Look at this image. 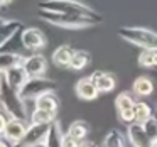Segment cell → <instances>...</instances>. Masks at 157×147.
I'll return each mask as SVG.
<instances>
[{
	"mask_svg": "<svg viewBox=\"0 0 157 147\" xmlns=\"http://www.w3.org/2000/svg\"><path fill=\"white\" fill-rule=\"evenodd\" d=\"M37 7L41 10H49V12H59V14H75V15H83L88 17L91 21H95L96 24L103 21L101 14H98L96 10H93L91 7L81 4L78 0H41L37 4Z\"/></svg>",
	"mask_w": 157,
	"mask_h": 147,
	"instance_id": "obj_1",
	"label": "cell"
},
{
	"mask_svg": "<svg viewBox=\"0 0 157 147\" xmlns=\"http://www.w3.org/2000/svg\"><path fill=\"white\" fill-rule=\"evenodd\" d=\"M0 106L9 115V118H19V120H24V122L27 118L25 102L22 100L21 93L17 90L10 88L5 79L0 83Z\"/></svg>",
	"mask_w": 157,
	"mask_h": 147,
	"instance_id": "obj_2",
	"label": "cell"
},
{
	"mask_svg": "<svg viewBox=\"0 0 157 147\" xmlns=\"http://www.w3.org/2000/svg\"><path fill=\"white\" fill-rule=\"evenodd\" d=\"M37 17L63 29H86V27H91V25H96L95 21L83 17V15L59 14V12H49V10H41V9L37 10Z\"/></svg>",
	"mask_w": 157,
	"mask_h": 147,
	"instance_id": "obj_3",
	"label": "cell"
},
{
	"mask_svg": "<svg viewBox=\"0 0 157 147\" xmlns=\"http://www.w3.org/2000/svg\"><path fill=\"white\" fill-rule=\"evenodd\" d=\"M118 36L123 41L137 46L142 49H157V32L145 27H135V25H123L118 27Z\"/></svg>",
	"mask_w": 157,
	"mask_h": 147,
	"instance_id": "obj_4",
	"label": "cell"
},
{
	"mask_svg": "<svg viewBox=\"0 0 157 147\" xmlns=\"http://www.w3.org/2000/svg\"><path fill=\"white\" fill-rule=\"evenodd\" d=\"M56 90H58V83L54 79L39 76V78H29L19 93L24 102H36L39 96L46 95V93H54Z\"/></svg>",
	"mask_w": 157,
	"mask_h": 147,
	"instance_id": "obj_5",
	"label": "cell"
},
{
	"mask_svg": "<svg viewBox=\"0 0 157 147\" xmlns=\"http://www.w3.org/2000/svg\"><path fill=\"white\" fill-rule=\"evenodd\" d=\"M21 39H22L24 49L31 52H37L39 49L46 48V44H48L44 32L37 27H24L21 32Z\"/></svg>",
	"mask_w": 157,
	"mask_h": 147,
	"instance_id": "obj_6",
	"label": "cell"
},
{
	"mask_svg": "<svg viewBox=\"0 0 157 147\" xmlns=\"http://www.w3.org/2000/svg\"><path fill=\"white\" fill-rule=\"evenodd\" d=\"M49 125H51V123H49ZM49 125H46V123H29L24 139L14 147H34L36 144L44 142L46 135H48V132H49Z\"/></svg>",
	"mask_w": 157,
	"mask_h": 147,
	"instance_id": "obj_7",
	"label": "cell"
},
{
	"mask_svg": "<svg viewBox=\"0 0 157 147\" xmlns=\"http://www.w3.org/2000/svg\"><path fill=\"white\" fill-rule=\"evenodd\" d=\"M22 66L29 78H39V76H44L48 71V59L39 52H32V54L25 56Z\"/></svg>",
	"mask_w": 157,
	"mask_h": 147,
	"instance_id": "obj_8",
	"label": "cell"
},
{
	"mask_svg": "<svg viewBox=\"0 0 157 147\" xmlns=\"http://www.w3.org/2000/svg\"><path fill=\"white\" fill-rule=\"evenodd\" d=\"M127 139H128V144L132 147H154L152 140L149 139L145 132V127L144 123H139V122H133L127 127Z\"/></svg>",
	"mask_w": 157,
	"mask_h": 147,
	"instance_id": "obj_9",
	"label": "cell"
},
{
	"mask_svg": "<svg viewBox=\"0 0 157 147\" xmlns=\"http://www.w3.org/2000/svg\"><path fill=\"white\" fill-rule=\"evenodd\" d=\"M25 132H27V125H25L24 120H19V118H9L7 127H5V132H4V139L9 140L12 145H17L22 139H24Z\"/></svg>",
	"mask_w": 157,
	"mask_h": 147,
	"instance_id": "obj_10",
	"label": "cell"
},
{
	"mask_svg": "<svg viewBox=\"0 0 157 147\" xmlns=\"http://www.w3.org/2000/svg\"><path fill=\"white\" fill-rule=\"evenodd\" d=\"M22 29H24V25L21 21H12V19H5L0 15V48L7 44Z\"/></svg>",
	"mask_w": 157,
	"mask_h": 147,
	"instance_id": "obj_11",
	"label": "cell"
},
{
	"mask_svg": "<svg viewBox=\"0 0 157 147\" xmlns=\"http://www.w3.org/2000/svg\"><path fill=\"white\" fill-rule=\"evenodd\" d=\"M75 91H76V96L83 102H91V100L98 98V93H100L96 85L93 83L91 76L78 79V83L75 85Z\"/></svg>",
	"mask_w": 157,
	"mask_h": 147,
	"instance_id": "obj_12",
	"label": "cell"
},
{
	"mask_svg": "<svg viewBox=\"0 0 157 147\" xmlns=\"http://www.w3.org/2000/svg\"><path fill=\"white\" fill-rule=\"evenodd\" d=\"M4 79L7 81V85L10 86V88H14V90H17V91H21L22 86L27 83L29 76H27V73H25L24 66L19 64V66H14V68L7 69V71L4 73Z\"/></svg>",
	"mask_w": 157,
	"mask_h": 147,
	"instance_id": "obj_13",
	"label": "cell"
},
{
	"mask_svg": "<svg viewBox=\"0 0 157 147\" xmlns=\"http://www.w3.org/2000/svg\"><path fill=\"white\" fill-rule=\"evenodd\" d=\"M91 79L96 85V88H98L100 93H108V91H112V90H115L117 81H115V76H113L112 73L95 71L91 75Z\"/></svg>",
	"mask_w": 157,
	"mask_h": 147,
	"instance_id": "obj_14",
	"label": "cell"
},
{
	"mask_svg": "<svg viewBox=\"0 0 157 147\" xmlns=\"http://www.w3.org/2000/svg\"><path fill=\"white\" fill-rule=\"evenodd\" d=\"M73 54H75V49L68 44H63L54 49V52H52V63L58 68H69Z\"/></svg>",
	"mask_w": 157,
	"mask_h": 147,
	"instance_id": "obj_15",
	"label": "cell"
},
{
	"mask_svg": "<svg viewBox=\"0 0 157 147\" xmlns=\"http://www.w3.org/2000/svg\"><path fill=\"white\" fill-rule=\"evenodd\" d=\"M34 108L37 110H44V112H51L58 115V108H59V100L54 93H46V95L39 96L34 102Z\"/></svg>",
	"mask_w": 157,
	"mask_h": 147,
	"instance_id": "obj_16",
	"label": "cell"
},
{
	"mask_svg": "<svg viewBox=\"0 0 157 147\" xmlns=\"http://www.w3.org/2000/svg\"><path fill=\"white\" fill-rule=\"evenodd\" d=\"M25 59L24 54H17V52H5L0 51V71L5 73L7 69L14 68V66L22 64Z\"/></svg>",
	"mask_w": 157,
	"mask_h": 147,
	"instance_id": "obj_17",
	"label": "cell"
},
{
	"mask_svg": "<svg viewBox=\"0 0 157 147\" xmlns=\"http://www.w3.org/2000/svg\"><path fill=\"white\" fill-rule=\"evenodd\" d=\"M66 133H69L73 139L78 140V142L81 144V142H85V139L90 133V125L85 122V120H75V122L69 125V129H68Z\"/></svg>",
	"mask_w": 157,
	"mask_h": 147,
	"instance_id": "obj_18",
	"label": "cell"
},
{
	"mask_svg": "<svg viewBox=\"0 0 157 147\" xmlns=\"http://www.w3.org/2000/svg\"><path fill=\"white\" fill-rule=\"evenodd\" d=\"M127 145H128L127 135H123V133L120 132V130H117V129L110 130V132L105 135L103 144H101V147H127Z\"/></svg>",
	"mask_w": 157,
	"mask_h": 147,
	"instance_id": "obj_19",
	"label": "cell"
},
{
	"mask_svg": "<svg viewBox=\"0 0 157 147\" xmlns=\"http://www.w3.org/2000/svg\"><path fill=\"white\" fill-rule=\"evenodd\" d=\"M63 130H61V123L58 122V118L49 125V132L46 135V140L44 142L48 144L49 147H61V142H63Z\"/></svg>",
	"mask_w": 157,
	"mask_h": 147,
	"instance_id": "obj_20",
	"label": "cell"
},
{
	"mask_svg": "<svg viewBox=\"0 0 157 147\" xmlns=\"http://www.w3.org/2000/svg\"><path fill=\"white\" fill-rule=\"evenodd\" d=\"M90 63H91V54L88 51L79 49V51H75V54H73L71 63H69V69H73V71H81L86 66H90Z\"/></svg>",
	"mask_w": 157,
	"mask_h": 147,
	"instance_id": "obj_21",
	"label": "cell"
},
{
	"mask_svg": "<svg viewBox=\"0 0 157 147\" xmlns=\"http://www.w3.org/2000/svg\"><path fill=\"white\" fill-rule=\"evenodd\" d=\"M132 90H133V93L139 95V96H149V95H152V91H154V83L149 76H139V78L133 81Z\"/></svg>",
	"mask_w": 157,
	"mask_h": 147,
	"instance_id": "obj_22",
	"label": "cell"
},
{
	"mask_svg": "<svg viewBox=\"0 0 157 147\" xmlns=\"http://www.w3.org/2000/svg\"><path fill=\"white\" fill-rule=\"evenodd\" d=\"M133 110H135V117H137V122L139 123H145L149 118H152V108L145 102H140V100L135 102Z\"/></svg>",
	"mask_w": 157,
	"mask_h": 147,
	"instance_id": "obj_23",
	"label": "cell"
},
{
	"mask_svg": "<svg viewBox=\"0 0 157 147\" xmlns=\"http://www.w3.org/2000/svg\"><path fill=\"white\" fill-rule=\"evenodd\" d=\"M54 120H56V113H51V112L34 108V112L31 113V123H46V125H49Z\"/></svg>",
	"mask_w": 157,
	"mask_h": 147,
	"instance_id": "obj_24",
	"label": "cell"
},
{
	"mask_svg": "<svg viewBox=\"0 0 157 147\" xmlns=\"http://www.w3.org/2000/svg\"><path fill=\"white\" fill-rule=\"evenodd\" d=\"M133 105H135V100H133L128 93H120V95H117V98H115V108H117V112H120V110L133 108Z\"/></svg>",
	"mask_w": 157,
	"mask_h": 147,
	"instance_id": "obj_25",
	"label": "cell"
},
{
	"mask_svg": "<svg viewBox=\"0 0 157 147\" xmlns=\"http://www.w3.org/2000/svg\"><path fill=\"white\" fill-rule=\"evenodd\" d=\"M154 51L155 49H142L139 58H137L139 64L144 66V68H152L154 66Z\"/></svg>",
	"mask_w": 157,
	"mask_h": 147,
	"instance_id": "obj_26",
	"label": "cell"
},
{
	"mask_svg": "<svg viewBox=\"0 0 157 147\" xmlns=\"http://www.w3.org/2000/svg\"><path fill=\"white\" fill-rule=\"evenodd\" d=\"M144 127H145V132L147 135H149V139L152 140V144L155 145L157 144V118H149L145 123H144Z\"/></svg>",
	"mask_w": 157,
	"mask_h": 147,
	"instance_id": "obj_27",
	"label": "cell"
},
{
	"mask_svg": "<svg viewBox=\"0 0 157 147\" xmlns=\"http://www.w3.org/2000/svg\"><path fill=\"white\" fill-rule=\"evenodd\" d=\"M117 113H118V118H120V122L127 123V125H130V123L137 122L135 110H133V108H128V110H120V112H117Z\"/></svg>",
	"mask_w": 157,
	"mask_h": 147,
	"instance_id": "obj_28",
	"label": "cell"
},
{
	"mask_svg": "<svg viewBox=\"0 0 157 147\" xmlns=\"http://www.w3.org/2000/svg\"><path fill=\"white\" fill-rule=\"evenodd\" d=\"M61 147H79V142L73 139V137L69 135V133H64V135H63Z\"/></svg>",
	"mask_w": 157,
	"mask_h": 147,
	"instance_id": "obj_29",
	"label": "cell"
},
{
	"mask_svg": "<svg viewBox=\"0 0 157 147\" xmlns=\"http://www.w3.org/2000/svg\"><path fill=\"white\" fill-rule=\"evenodd\" d=\"M7 122H9V115L5 112H0V137L4 135L5 127H7Z\"/></svg>",
	"mask_w": 157,
	"mask_h": 147,
	"instance_id": "obj_30",
	"label": "cell"
},
{
	"mask_svg": "<svg viewBox=\"0 0 157 147\" xmlns=\"http://www.w3.org/2000/svg\"><path fill=\"white\" fill-rule=\"evenodd\" d=\"M0 147H14L9 140H5L4 137H0Z\"/></svg>",
	"mask_w": 157,
	"mask_h": 147,
	"instance_id": "obj_31",
	"label": "cell"
},
{
	"mask_svg": "<svg viewBox=\"0 0 157 147\" xmlns=\"http://www.w3.org/2000/svg\"><path fill=\"white\" fill-rule=\"evenodd\" d=\"M12 0H0V9H4V7H7L9 4H10Z\"/></svg>",
	"mask_w": 157,
	"mask_h": 147,
	"instance_id": "obj_32",
	"label": "cell"
},
{
	"mask_svg": "<svg viewBox=\"0 0 157 147\" xmlns=\"http://www.w3.org/2000/svg\"><path fill=\"white\" fill-rule=\"evenodd\" d=\"M152 68H157V49L154 51V66Z\"/></svg>",
	"mask_w": 157,
	"mask_h": 147,
	"instance_id": "obj_33",
	"label": "cell"
},
{
	"mask_svg": "<svg viewBox=\"0 0 157 147\" xmlns=\"http://www.w3.org/2000/svg\"><path fill=\"white\" fill-rule=\"evenodd\" d=\"M79 147H96V145H93V144H88V142H81V144H79Z\"/></svg>",
	"mask_w": 157,
	"mask_h": 147,
	"instance_id": "obj_34",
	"label": "cell"
},
{
	"mask_svg": "<svg viewBox=\"0 0 157 147\" xmlns=\"http://www.w3.org/2000/svg\"><path fill=\"white\" fill-rule=\"evenodd\" d=\"M34 147H49V145H48V144H46V142H41V144H36Z\"/></svg>",
	"mask_w": 157,
	"mask_h": 147,
	"instance_id": "obj_35",
	"label": "cell"
},
{
	"mask_svg": "<svg viewBox=\"0 0 157 147\" xmlns=\"http://www.w3.org/2000/svg\"><path fill=\"white\" fill-rule=\"evenodd\" d=\"M2 81H4V73L0 71V83H2Z\"/></svg>",
	"mask_w": 157,
	"mask_h": 147,
	"instance_id": "obj_36",
	"label": "cell"
},
{
	"mask_svg": "<svg viewBox=\"0 0 157 147\" xmlns=\"http://www.w3.org/2000/svg\"><path fill=\"white\" fill-rule=\"evenodd\" d=\"M154 147H157V144H155V145H154Z\"/></svg>",
	"mask_w": 157,
	"mask_h": 147,
	"instance_id": "obj_37",
	"label": "cell"
}]
</instances>
